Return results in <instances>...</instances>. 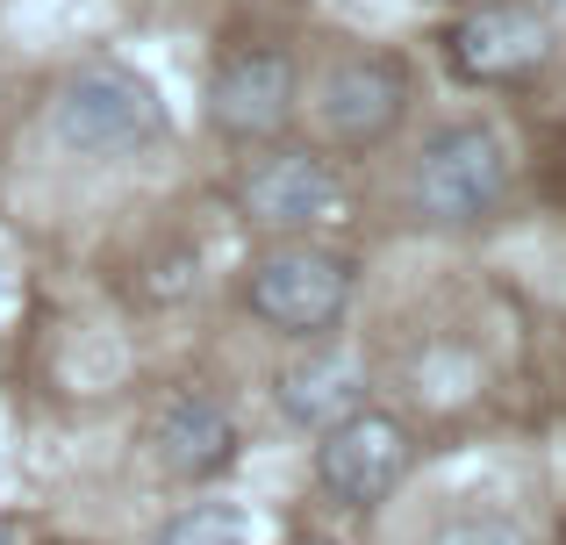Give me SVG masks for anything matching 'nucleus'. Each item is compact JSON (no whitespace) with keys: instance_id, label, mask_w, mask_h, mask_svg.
Segmentation results:
<instances>
[{"instance_id":"nucleus-7","label":"nucleus","mask_w":566,"mask_h":545,"mask_svg":"<svg viewBox=\"0 0 566 545\" xmlns=\"http://www.w3.org/2000/svg\"><path fill=\"white\" fill-rule=\"evenodd\" d=\"M294 115V57L280 43H237L208 72V123L222 137H273Z\"/></svg>"},{"instance_id":"nucleus-9","label":"nucleus","mask_w":566,"mask_h":545,"mask_svg":"<svg viewBox=\"0 0 566 545\" xmlns=\"http://www.w3.org/2000/svg\"><path fill=\"white\" fill-rule=\"evenodd\" d=\"M144 446H151V460L166 467L172 481H208V474H222V467L237 460V417L216 402V395L187 388L151 417Z\"/></svg>"},{"instance_id":"nucleus-15","label":"nucleus","mask_w":566,"mask_h":545,"mask_svg":"<svg viewBox=\"0 0 566 545\" xmlns=\"http://www.w3.org/2000/svg\"><path fill=\"white\" fill-rule=\"evenodd\" d=\"M302 545H331V538H302Z\"/></svg>"},{"instance_id":"nucleus-11","label":"nucleus","mask_w":566,"mask_h":545,"mask_svg":"<svg viewBox=\"0 0 566 545\" xmlns=\"http://www.w3.org/2000/svg\"><path fill=\"white\" fill-rule=\"evenodd\" d=\"M151 545H259V517L230 495H208V503H187L158 524Z\"/></svg>"},{"instance_id":"nucleus-5","label":"nucleus","mask_w":566,"mask_h":545,"mask_svg":"<svg viewBox=\"0 0 566 545\" xmlns=\"http://www.w3.org/2000/svg\"><path fill=\"white\" fill-rule=\"evenodd\" d=\"M237 209L265 238H316V230H337L352 216V195L316 151H265L237 180Z\"/></svg>"},{"instance_id":"nucleus-1","label":"nucleus","mask_w":566,"mask_h":545,"mask_svg":"<svg viewBox=\"0 0 566 545\" xmlns=\"http://www.w3.org/2000/svg\"><path fill=\"white\" fill-rule=\"evenodd\" d=\"M43 129L72 158H137L166 137V101L137 65L101 57V65H80L72 80H57Z\"/></svg>"},{"instance_id":"nucleus-14","label":"nucleus","mask_w":566,"mask_h":545,"mask_svg":"<svg viewBox=\"0 0 566 545\" xmlns=\"http://www.w3.org/2000/svg\"><path fill=\"white\" fill-rule=\"evenodd\" d=\"M545 8H553V14H566V0H545Z\"/></svg>"},{"instance_id":"nucleus-3","label":"nucleus","mask_w":566,"mask_h":545,"mask_svg":"<svg viewBox=\"0 0 566 545\" xmlns=\"http://www.w3.org/2000/svg\"><path fill=\"white\" fill-rule=\"evenodd\" d=\"M416 216H430L438 230H473L502 209L510 195V144L495 123H444L423 137L409 172Z\"/></svg>"},{"instance_id":"nucleus-10","label":"nucleus","mask_w":566,"mask_h":545,"mask_svg":"<svg viewBox=\"0 0 566 545\" xmlns=\"http://www.w3.org/2000/svg\"><path fill=\"white\" fill-rule=\"evenodd\" d=\"M359 395H366L359 359H352L345 345H331V337H308V352H302V359H287V366H280V380H273L280 417H287V423H308V431L352 417V409H359Z\"/></svg>"},{"instance_id":"nucleus-13","label":"nucleus","mask_w":566,"mask_h":545,"mask_svg":"<svg viewBox=\"0 0 566 545\" xmlns=\"http://www.w3.org/2000/svg\"><path fill=\"white\" fill-rule=\"evenodd\" d=\"M0 545H29V532H22V517H0Z\"/></svg>"},{"instance_id":"nucleus-2","label":"nucleus","mask_w":566,"mask_h":545,"mask_svg":"<svg viewBox=\"0 0 566 545\" xmlns=\"http://www.w3.org/2000/svg\"><path fill=\"white\" fill-rule=\"evenodd\" d=\"M352 294H359V266L331 244H308V238H280L273 252H259L244 266V308L265 323V331L294 337H331L345 323Z\"/></svg>"},{"instance_id":"nucleus-12","label":"nucleus","mask_w":566,"mask_h":545,"mask_svg":"<svg viewBox=\"0 0 566 545\" xmlns=\"http://www.w3.org/2000/svg\"><path fill=\"white\" fill-rule=\"evenodd\" d=\"M430 545H531L510 517H452Z\"/></svg>"},{"instance_id":"nucleus-4","label":"nucleus","mask_w":566,"mask_h":545,"mask_svg":"<svg viewBox=\"0 0 566 545\" xmlns=\"http://www.w3.org/2000/svg\"><path fill=\"white\" fill-rule=\"evenodd\" d=\"M409 460H416V446H409V431H401V417L366 409V402L316 431V489L331 495L337 510H352V517L380 510L387 495L401 489Z\"/></svg>"},{"instance_id":"nucleus-6","label":"nucleus","mask_w":566,"mask_h":545,"mask_svg":"<svg viewBox=\"0 0 566 545\" xmlns=\"http://www.w3.org/2000/svg\"><path fill=\"white\" fill-rule=\"evenodd\" d=\"M409 108V65L401 57H380V51H359V57H337L316 86V129L345 151H366L380 144L387 129L401 123Z\"/></svg>"},{"instance_id":"nucleus-8","label":"nucleus","mask_w":566,"mask_h":545,"mask_svg":"<svg viewBox=\"0 0 566 545\" xmlns=\"http://www.w3.org/2000/svg\"><path fill=\"white\" fill-rule=\"evenodd\" d=\"M553 51V29H545L538 8H516V0H495V8H473L452 22L444 36V65L473 86H495V80H524L531 65H545Z\"/></svg>"}]
</instances>
